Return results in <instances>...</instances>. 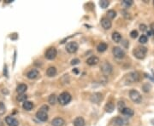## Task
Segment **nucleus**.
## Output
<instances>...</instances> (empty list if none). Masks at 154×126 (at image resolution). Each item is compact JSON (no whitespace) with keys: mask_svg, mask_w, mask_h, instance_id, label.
<instances>
[{"mask_svg":"<svg viewBox=\"0 0 154 126\" xmlns=\"http://www.w3.org/2000/svg\"><path fill=\"white\" fill-rule=\"evenodd\" d=\"M112 39H113L114 42L119 43V42H121V40H122V36H121V34H120L119 32H115L112 33Z\"/></svg>","mask_w":154,"mask_h":126,"instance_id":"obj_20","label":"nucleus"},{"mask_svg":"<svg viewBox=\"0 0 154 126\" xmlns=\"http://www.w3.org/2000/svg\"><path fill=\"white\" fill-rule=\"evenodd\" d=\"M46 74H47L48 77H54V76L57 74V69H56V67H49L47 69V71H46Z\"/></svg>","mask_w":154,"mask_h":126,"instance_id":"obj_22","label":"nucleus"},{"mask_svg":"<svg viewBox=\"0 0 154 126\" xmlns=\"http://www.w3.org/2000/svg\"><path fill=\"white\" fill-rule=\"evenodd\" d=\"M58 102L63 105V106H65L67 104H69L70 101H71V96L70 93L68 92H63L62 94H60V96H58V99H57Z\"/></svg>","mask_w":154,"mask_h":126,"instance_id":"obj_1","label":"nucleus"},{"mask_svg":"<svg viewBox=\"0 0 154 126\" xmlns=\"http://www.w3.org/2000/svg\"><path fill=\"white\" fill-rule=\"evenodd\" d=\"M27 96H26V95H20V96H17V101H27Z\"/></svg>","mask_w":154,"mask_h":126,"instance_id":"obj_32","label":"nucleus"},{"mask_svg":"<svg viewBox=\"0 0 154 126\" xmlns=\"http://www.w3.org/2000/svg\"><path fill=\"white\" fill-rule=\"evenodd\" d=\"M22 107L27 110V111H30L33 108V103L31 102V101H26L23 102V105H22Z\"/></svg>","mask_w":154,"mask_h":126,"instance_id":"obj_19","label":"nucleus"},{"mask_svg":"<svg viewBox=\"0 0 154 126\" xmlns=\"http://www.w3.org/2000/svg\"><path fill=\"white\" fill-rule=\"evenodd\" d=\"M74 126H85V120L82 117H77L74 120Z\"/></svg>","mask_w":154,"mask_h":126,"instance_id":"obj_18","label":"nucleus"},{"mask_svg":"<svg viewBox=\"0 0 154 126\" xmlns=\"http://www.w3.org/2000/svg\"><path fill=\"white\" fill-rule=\"evenodd\" d=\"M57 50L54 48V47H51V48H49L46 52V54H45V56H46V58L47 59V60H53V59H55L56 58V56H57Z\"/></svg>","mask_w":154,"mask_h":126,"instance_id":"obj_7","label":"nucleus"},{"mask_svg":"<svg viewBox=\"0 0 154 126\" xmlns=\"http://www.w3.org/2000/svg\"><path fill=\"white\" fill-rule=\"evenodd\" d=\"M39 74H40V73H39V71H38L37 69H32V70H30V71L27 73V77L29 79H35V78L38 77Z\"/></svg>","mask_w":154,"mask_h":126,"instance_id":"obj_15","label":"nucleus"},{"mask_svg":"<svg viewBox=\"0 0 154 126\" xmlns=\"http://www.w3.org/2000/svg\"><path fill=\"white\" fill-rule=\"evenodd\" d=\"M147 26L145 25V24H140V29L141 31H143V32H144V31H147Z\"/></svg>","mask_w":154,"mask_h":126,"instance_id":"obj_36","label":"nucleus"},{"mask_svg":"<svg viewBox=\"0 0 154 126\" xmlns=\"http://www.w3.org/2000/svg\"><path fill=\"white\" fill-rule=\"evenodd\" d=\"M79 62H80V60H79V59H74V60H72L71 64H72V65H77V64H79Z\"/></svg>","mask_w":154,"mask_h":126,"instance_id":"obj_37","label":"nucleus"},{"mask_svg":"<svg viewBox=\"0 0 154 126\" xmlns=\"http://www.w3.org/2000/svg\"><path fill=\"white\" fill-rule=\"evenodd\" d=\"M150 28H151V32L154 34V23H152L151 25H150Z\"/></svg>","mask_w":154,"mask_h":126,"instance_id":"obj_38","label":"nucleus"},{"mask_svg":"<svg viewBox=\"0 0 154 126\" xmlns=\"http://www.w3.org/2000/svg\"><path fill=\"white\" fill-rule=\"evenodd\" d=\"M103 96L101 93L99 92H96L94 94H93L90 97V101H92L93 103H95V104H98L99 103L100 101H102Z\"/></svg>","mask_w":154,"mask_h":126,"instance_id":"obj_9","label":"nucleus"},{"mask_svg":"<svg viewBox=\"0 0 154 126\" xmlns=\"http://www.w3.org/2000/svg\"><path fill=\"white\" fill-rule=\"evenodd\" d=\"M107 15H108V17H109L110 19H113V18L116 17L117 13H116L115 10H109V11L107 12Z\"/></svg>","mask_w":154,"mask_h":126,"instance_id":"obj_27","label":"nucleus"},{"mask_svg":"<svg viewBox=\"0 0 154 126\" xmlns=\"http://www.w3.org/2000/svg\"><path fill=\"white\" fill-rule=\"evenodd\" d=\"M138 32L136 31V30H133L131 32H130V37L132 38H136L137 37H138Z\"/></svg>","mask_w":154,"mask_h":126,"instance_id":"obj_33","label":"nucleus"},{"mask_svg":"<svg viewBox=\"0 0 154 126\" xmlns=\"http://www.w3.org/2000/svg\"><path fill=\"white\" fill-rule=\"evenodd\" d=\"M151 34H152L151 32H147V35H148V36H151Z\"/></svg>","mask_w":154,"mask_h":126,"instance_id":"obj_39","label":"nucleus"},{"mask_svg":"<svg viewBox=\"0 0 154 126\" xmlns=\"http://www.w3.org/2000/svg\"><path fill=\"white\" fill-rule=\"evenodd\" d=\"M107 48H108V45H107L105 43H100V44L98 45L97 50H98L99 52H104V51L107 50Z\"/></svg>","mask_w":154,"mask_h":126,"instance_id":"obj_24","label":"nucleus"},{"mask_svg":"<svg viewBox=\"0 0 154 126\" xmlns=\"http://www.w3.org/2000/svg\"><path fill=\"white\" fill-rule=\"evenodd\" d=\"M100 68H101V72H102V73L104 76L110 75V74L112 73V71H113V67H112V66H111L109 62H107V61L103 62Z\"/></svg>","mask_w":154,"mask_h":126,"instance_id":"obj_4","label":"nucleus"},{"mask_svg":"<svg viewBox=\"0 0 154 126\" xmlns=\"http://www.w3.org/2000/svg\"><path fill=\"white\" fill-rule=\"evenodd\" d=\"M109 4H110V3H109L108 0H101V1L99 2V5L101 6V8H103V9L107 8V7L109 6Z\"/></svg>","mask_w":154,"mask_h":126,"instance_id":"obj_26","label":"nucleus"},{"mask_svg":"<svg viewBox=\"0 0 154 126\" xmlns=\"http://www.w3.org/2000/svg\"><path fill=\"white\" fill-rule=\"evenodd\" d=\"M139 42L140 44H146L147 42V37L146 35H141L139 38Z\"/></svg>","mask_w":154,"mask_h":126,"instance_id":"obj_29","label":"nucleus"},{"mask_svg":"<svg viewBox=\"0 0 154 126\" xmlns=\"http://www.w3.org/2000/svg\"><path fill=\"white\" fill-rule=\"evenodd\" d=\"M147 50L146 47H142V46H140V47H137L134 51V55L139 59V60H142L145 58L146 55H147Z\"/></svg>","mask_w":154,"mask_h":126,"instance_id":"obj_2","label":"nucleus"},{"mask_svg":"<svg viewBox=\"0 0 154 126\" xmlns=\"http://www.w3.org/2000/svg\"><path fill=\"white\" fill-rule=\"evenodd\" d=\"M123 4L125 7L128 8V7H130V6L133 4V1H132V0H123Z\"/></svg>","mask_w":154,"mask_h":126,"instance_id":"obj_31","label":"nucleus"},{"mask_svg":"<svg viewBox=\"0 0 154 126\" xmlns=\"http://www.w3.org/2000/svg\"><path fill=\"white\" fill-rule=\"evenodd\" d=\"M74 71H75V73H78V71L76 70V69H75ZM74 71H73V72H74Z\"/></svg>","mask_w":154,"mask_h":126,"instance_id":"obj_41","label":"nucleus"},{"mask_svg":"<svg viewBox=\"0 0 154 126\" xmlns=\"http://www.w3.org/2000/svg\"><path fill=\"white\" fill-rule=\"evenodd\" d=\"M112 52L114 56L117 59H123L125 56V52L120 47H114Z\"/></svg>","mask_w":154,"mask_h":126,"instance_id":"obj_5","label":"nucleus"},{"mask_svg":"<svg viewBox=\"0 0 154 126\" xmlns=\"http://www.w3.org/2000/svg\"><path fill=\"white\" fill-rule=\"evenodd\" d=\"M115 109V105L113 102H108L105 105V111L107 113H112Z\"/></svg>","mask_w":154,"mask_h":126,"instance_id":"obj_21","label":"nucleus"},{"mask_svg":"<svg viewBox=\"0 0 154 126\" xmlns=\"http://www.w3.org/2000/svg\"><path fill=\"white\" fill-rule=\"evenodd\" d=\"M40 110H41V111H44V112H46V113H47V111L49 110V107H48V106H46V105H45V106H43L40 108Z\"/></svg>","mask_w":154,"mask_h":126,"instance_id":"obj_35","label":"nucleus"},{"mask_svg":"<svg viewBox=\"0 0 154 126\" xmlns=\"http://www.w3.org/2000/svg\"><path fill=\"white\" fill-rule=\"evenodd\" d=\"M36 117H37V119H38L39 120H40V121H42V122H46V121H47V119H48L47 113H46V112H44V111H41V110H40V111L37 112Z\"/></svg>","mask_w":154,"mask_h":126,"instance_id":"obj_10","label":"nucleus"},{"mask_svg":"<svg viewBox=\"0 0 154 126\" xmlns=\"http://www.w3.org/2000/svg\"><path fill=\"white\" fill-rule=\"evenodd\" d=\"M99 62V59L97 56H95V55L90 56V57L87 60V64L89 65V66H94V65H97Z\"/></svg>","mask_w":154,"mask_h":126,"instance_id":"obj_13","label":"nucleus"},{"mask_svg":"<svg viewBox=\"0 0 154 126\" xmlns=\"http://www.w3.org/2000/svg\"><path fill=\"white\" fill-rule=\"evenodd\" d=\"M57 96L53 94V95H51L48 98V101L51 105H55L57 103Z\"/></svg>","mask_w":154,"mask_h":126,"instance_id":"obj_25","label":"nucleus"},{"mask_svg":"<svg viewBox=\"0 0 154 126\" xmlns=\"http://www.w3.org/2000/svg\"><path fill=\"white\" fill-rule=\"evenodd\" d=\"M51 125H52V126H64L65 121L62 118H55L51 121Z\"/></svg>","mask_w":154,"mask_h":126,"instance_id":"obj_14","label":"nucleus"},{"mask_svg":"<svg viewBox=\"0 0 154 126\" xmlns=\"http://www.w3.org/2000/svg\"><path fill=\"white\" fill-rule=\"evenodd\" d=\"M129 97L134 103H140L142 101V96L140 93L135 90H131L129 91Z\"/></svg>","mask_w":154,"mask_h":126,"instance_id":"obj_3","label":"nucleus"},{"mask_svg":"<svg viewBox=\"0 0 154 126\" xmlns=\"http://www.w3.org/2000/svg\"><path fill=\"white\" fill-rule=\"evenodd\" d=\"M100 22H101V26H103V28H104L105 30L110 29V28L111 27V26H112V23H111L110 20V19H108V18H106V17H104V18H102Z\"/></svg>","mask_w":154,"mask_h":126,"instance_id":"obj_12","label":"nucleus"},{"mask_svg":"<svg viewBox=\"0 0 154 126\" xmlns=\"http://www.w3.org/2000/svg\"><path fill=\"white\" fill-rule=\"evenodd\" d=\"M151 123H152V124H153V125L154 126V119H152V120H151Z\"/></svg>","mask_w":154,"mask_h":126,"instance_id":"obj_40","label":"nucleus"},{"mask_svg":"<svg viewBox=\"0 0 154 126\" xmlns=\"http://www.w3.org/2000/svg\"><path fill=\"white\" fill-rule=\"evenodd\" d=\"M5 122L9 126H18L19 125V121L10 116H8L5 118Z\"/></svg>","mask_w":154,"mask_h":126,"instance_id":"obj_11","label":"nucleus"},{"mask_svg":"<svg viewBox=\"0 0 154 126\" xmlns=\"http://www.w3.org/2000/svg\"><path fill=\"white\" fill-rule=\"evenodd\" d=\"M150 89H151V85H150L149 84H145L143 85V90H144L145 92L150 91Z\"/></svg>","mask_w":154,"mask_h":126,"instance_id":"obj_34","label":"nucleus"},{"mask_svg":"<svg viewBox=\"0 0 154 126\" xmlns=\"http://www.w3.org/2000/svg\"><path fill=\"white\" fill-rule=\"evenodd\" d=\"M27 89V86L25 84H19V85L17 86L16 91H17V93H18L19 95H22V94L25 93Z\"/></svg>","mask_w":154,"mask_h":126,"instance_id":"obj_16","label":"nucleus"},{"mask_svg":"<svg viewBox=\"0 0 154 126\" xmlns=\"http://www.w3.org/2000/svg\"><path fill=\"white\" fill-rule=\"evenodd\" d=\"M117 108L120 112H122L124 108H125V103L123 101H119L117 103Z\"/></svg>","mask_w":154,"mask_h":126,"instance_id":"obj_28","label":"nucleus"},{"mask_svg":"<svg viewBox=\"0 0 154 126\" xmlns=\"http://www.w3.org/2000/svg\"><path fill=\"white\" fill-rule=\"evenodd\" d=\"M122 113L128 116V117H132L134 115V111L131 109V108H128V107H125L123 111H122Z\"/></svg>","mask_w":154,"mask_h":126,"instance_id":"obj_23","label":"nucleus"},{"mask_svg":"<svg viewBox=\"0 0 154 126\" xmlns=\"http://www.w3.org/2000/svg\"><path fill=\"white\" fill-rule=\"evenodd\" d=\"M79 49V45L76 42H70L67 45H66V50L69 53L73 54L76 53Z\"/></svg>","mask_w":154,"mask_h":126,"instance_id":"obj_6","label":"nucleus"},{"mask_svg":"<svg viewBox=\"0 0 154 126\" xmlns=\"http://www.w3.org/2000/svg\"><path fill=\"white\" fill-rule=\"evenodd\" d=\"M127 80L128 83H134L140 80V74L137 72H132L127 75Z\"/></svg>","mask_w":154,"mask_h":126,"instance_id":"obj_8","label":"nucleus"},{"mask_svg":"<svg viewBox=\"0 0 154 126\" xmlns=\"http://www.w3.org/2000/svg\"><path fill=\"white\" fill-rule=\"evenodd\" d=\"M113 123H114V125L116 126H123L124 125H126V121H125L123 119L120 118V117L116 118V119H114Z\"/></svg>","mask_w":154,"mask_h":126,"instance_id":"obj_17","label":"nucleus"},{"mask_svg":"<svg viewBox=\"0 0 154 126\" xmlns=\"http://www.w3.org/2000/svg\"><path fill=\"white\" fill-rule=\"evenodd\" d=\"M153 6H154V1H153Z\"/></svg>","mask_w":154,"mask_h":126,"instance_id":"obj_42","label":"nucleus"},{"mask_svg":"<svg viewBox=\"0 0 154 126\" xmlns=\"http://www.w3.org/2000/svg\"><path fill=\"white\" fill-rule=\"evenodd\" d=\"M5 111H6V108H5V106L3 102H0V115H3L5 113Z\"/></svg>","mask_w":154,"mask_h":126,"instance_id":"obj_30","label":"nucleus"}]
</instances>
